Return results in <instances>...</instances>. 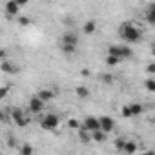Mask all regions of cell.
<instances>
[{
  "mask_svg": "<svg viewBox=\"0 0 155 155\" xmlns=\"http://www.w3.org/2000/svg\"><path fill=\"white\" fill-rule=\"evenodd\" d=\"M119 37L124 40L126 46H130V44H133L140 38V29L131 22H124V24L119 26Z\"/></svg>",
  "mask_w": 155,
  "mask_h": 155,
  "instance_id": "cell-1",
  "label": "cell"
},
{
  "mask_svg": "<svg viewBox=\"0 0 155 155\" xmlns=\"http://www.w3.org/2000/svg\"><path fill=\"white\" fill-rule=\"evenodd\" d=\"M77 48H79V35L75 31H66L60 37V49L66 55H71V53L77 51Z\"/></svg>",
  "mask_w": 155,
  "mask_h": 155,
  "instance_id": "cell-2",
  "label": "cell"
},
{
  "mask_svg": "<svg viewBox=\"0 0 155 155\" xmlns=\"http://www.w3.org/2000/svg\"><path fill=\"white\" fill-rule=\"evenodd\" d=\"M108 57H113V58H117L119 62H120V60H128V58L133 57V49H131L130 46H126V44L110 46V48H108Z\"/></svg>",
  "mask_w": 155,
  "mask_h": 155,
  "instance_id": "cell-3",
  "label": "cell"
},
{
  "mask_svg": "<svg viewBox=\"0 0 155 155\" xmlns=\"http://www.w3.org/2000/svg\"><path fill=\"white\" fill-rule=\"evenodd\" d=\"M38 117H40V128L46 131H53L60 124V117L55 113H46V115H38Z\"/></svg>",
  "mask_w": 155,
  "mask_h": 155,
  "instance_id": "cell-4",
  "label": "cell"
},
{
  "mask_svg": "<svg viewBox=\"0 0 155 155\" xmlns=\"http://www.w3.org/2000/svg\"><path fill=\"white\" fill-rule=\"evenodd\" d=\"M9 117H11V120L18 126V128H26L28 124H29V117L24 113V110H20V108H13L11 111H9Z\"/></svg>",
  "mask_w": 155,
  "mask_h": 155,
  "instance_id": "cell-5",
  "label": "cell"
},
{
  "mask_svg": "<svg viewBox=\"0 0 155 155\" xmlns=\"http://www.w3.org/2000/svg\"><path fill=\"white\" fill-rule=\"evenodd\" d=\"M81 128H82V130H86L88 133H95V131H101V122H99V119H97V117L88 115V117L82 120Z\"/></svg>",
  "mask_w": 155,
  "mask_h": 155,
  "instance_id": "cell-6",
  "label": "cell"
},
{
  "mask_svg": "<svg viewBox=\"0 0 155 155\" xmlns=\"http://www.w3.org/2000/svg\"><path fill=\"white\" fill-rule=\"evenodd\" d=\"M99 122H101V131L102 133H110V131H113L115 130V120L111 119V117H108V115H102V117H99Z\"/></svg>",
  "mask_w": 155,
  "mask_h": 155,
  "instance_id": "cell-7",
  "label": "cell"
},
{
  "mask_svg": "<svg viewBox=\"0 0 155 155\" xmlns=\"http://www.w3.org/2000/svg\"><path fill=\"white\" fill-rule=\"evenodd\" d=\"M44 102L35 95V97H31L29 99V111L33 113V115H42V111H44Z\"/></svg>",
  "mask_w": 155,
  "mask_h": 155,
  "instance_id": "cell-8",
  "label": "cell"
},
{
  "mask_svg": "<svg viewBox=\"0 0 155 155\" xmlns=\"http://www.w3.org/2000/svg\"><path fill=\"white\" fill-rule=\"evenodd\" d=\"M4 9H6V15L8 17H17L20 13V4L15 2V0H9V2H6Z\"/></svg>",
  "mask_w": 155,
  "mask_h": 155,
  "instance_id": "cell-9",
  "label": "cell"
},
{
  "mask_svg": "<svg viewBox=\"0 0 155 155\" xmlns=\"http://www.w3.org/2000/svg\"><path fill=\"white\" fill-rule=\"evenodd\" d=\"M37 97L46 104V102H49V101H53V99H55V91H53V90H49V88H42V90H38Z\"/></svg>",
  "mask_w": 155,
  "mask_h": 155,
  "instance_id": "cell-10",
  "label": "cell"
},
{
  "mask_svg": "<svg viewBox=\"0 0 155 155\" xmlns=\"http://www.w3.org/2000/svg\"><path fill=\"white\" fill-rule=\"evenodd\" d=\"M95 31H97V22L95 20H88L82 26V33H86V35H93Z\"/></svg>",
  "mask_w": 155,
  "mask_h": 155,
  "instance_id": "cell-11",
  "label": "cell"
},
{
  "mask_svg": "<svg viewBox=\"0 0 155 155\" xmlns=\"http://www.w3.org/2000/svg\"><path fill=\"white\" fill-rule=\"evenodd\" d=\"M130 111H131V119H133V117H139V115L144 111V108H142V104H139V102H131V104H130Z\"/></svg>",
  "mask_w": 155,
  "mask_h": 155,
  "instance_id": "cell-12",
  "label": "cell"
},
{
  "mask_svg": "<svg viewBox=\"0 0 155 155\" xmlns=\"http://www.w3.org/2000/svg\"><path fill=\"white\" fill-rule=\"evenodd\" d=\"M122 151H124V153H128V155H131V153H135V151H137V144H135L133 140H126V142H124V146H122Z\"/></svg>",
  "mask_w": 155,
  "mask_h": 155,
  "instance_id": "cell-13",
  "label": "cell"
},
{
  "mask_svg": "<svg viewBox=\"0 0 155 155\" xmlns=\"http://www.w3.org/2000/svg\"><path fill=\"white\" fill-rule=\"evenodd\" d=\"M2 69H4V71H9V73H17V71H18V68H17V66H15L9 58L2 62Z\"/></svg>",
  "mask_w": 155,
  "mask_h": 155,
  "instance_id": "cell-14",
  "label": "cell"
},
{
  "mask_svg": "<svg viewBox=\"0 0 155 155\" xmlns=\"http://www.w3.org/2000/svg\"><path fill=\"white\" fill-rule=\"evenodd\" d=\"M77 135H79V139H81L82 142H90V140H91V133H88V131L82 130V128L77 130Z\"/></svg>",
  "mask_w": 155,
  "mask_h": 155,
  "instance_id": "cell-15",
  "label": "cell"
},
{
  "mask_svg": "<svg viewBox=\"0 0 155 155\" xmlns=\"http://www.w3.org/2000/svg\"><path fill=\"white\" fill-rule=\"evenodd\" d=\"M75 93L79 95V97H82V99H86L88 95H90V90L86 88V86H77V90H75Z\"/></svg>",
  "mask_w": 155,
  "mask_h": 155,
  "instance_id": "cell-16",
  "label": "cell"
},
{
  "mask_svg": "<svg viewBox=\"0 0 155 155\" xmlns=\"http://www.w3.org/2000/svg\"><path fill=\"white\" fill-rule=\"evenodd\" d=\"M91 140H95V142H104V140H106V133L95 131V133H91Z\"/></svg>",
  "mask_w": 155,
  "mask_h": 155,
  "instance_id": "cell-17",
  "label": "cell"
},
{
  "mask_svg": "<svg viewBox=\"0 0 155 155\" xmlns=\"http://www.w3.org/2000/svg\"><path fill=\"white\" fill-rule=\"evenodd\" d=\"M20 155H33V146L31 144H22L20 146Z\"/></svg>",
  "mask_w": 155,
  "mask_h": 155,
  "instance_id": "cell-18",
  "label": "cell"
},
{
  "mask_svg": "<svg viewBox=\"0 0 155 155\" xmlns=\"http://www.w3.org/2000/svg\"><path fill=\"white\" fill-rule=\"evenodd\" d=\"M148 20H150V24L155 22V6H153V4H151L150 9H148Z\"/></svg>",
  "mask_w": 155,
  "mask_h": 155,
  "instance_id": "cell-19",
  "label": "cell"
},
{
  "mask_svg": "<svg viewBox=\"0 0 155 155\" xmlns=\"http://www.w3.org/2000/svg\"><path fill=\"white\" fill-rule=\"evenodd\" d=\"M8 95H9V88H8V86H2V88H0V101L6 99Z\"/></svg>",
  "mask_w": 155,
  "mask_h": 155,
  "instance_id": "cell-20",
  "label": "cell"
},
{
  "mask_svg": "<svg viewBox=\"0 0 155 155\" xmlns=\"http://www.w3.org/2000/svg\"><path fill=\"white\" fill-rule=\"evenodd\" d=\"M146 90H148V91H153V90H155V81H153V79H148V81H146Z\"/></svg>",
  "mask_w": 155,
  "mask_h": 155,
  "instance_id": "cell-21",
  "label": "cell"
},
{
  "mask_svg": "<svg viewBox=\"0 0 155 155\" xmlns=\"http://www.w3.org/2000/svg\"><path fill=\"white\" fill-rule=\"evenodd\" d=\"M122 117H126V119H131V111H130V106H124V108H122Z\"/></svg>",
  "mask_w": 155,
  "mask_h": 155,
  "instance_id": "cell-22",
  "label": "cell"
},
{
  "mask_svg": "<svg viewBox=\"0 0 155 155\" xmlns=\"http://www.w3.org/2000/svg\"><path fill=\"white\" fill-rule=\"evenodd\" d=\"M124 142H126V139H117V140H115V148L122 151V146H124Z\"/></svg>",
  "mask_w": 155,
  "mask_h": 155,
  "instance_id": "cell-23",
  "label": "cell"
},
{
  "mask_svg": "<svg viewBox=\"0 0 155 155\" xmlns=\"http://www.w3.org/2000/svg\"><path fill=\"white\" fill-rule=\"evenodd\" d=\"M106 62H108L110 66H115V64H119V60H117V58H113V57H106Z\"/></svg>",
  "mask_w": 155,
  "mask_h": 155,
  "instance_id": "cell-24",
  "label": "cell"
},
{
  "mask_svg": "<svg viewBox=\"0 0 155 155\" xmlns=\"http://www.w3.org/2000/svg\"><path fill=\"white\" fill-rule=\"evenodd\" d=\"M0 60H2V62H4V60H8V53H6L4 49H0Z\"/></svg>",
  "mask_w": 155,
  "mask_h": 155,
  "instance_id": "cell-25",
  "label": "cell"
},
{
  "mask_svg": "<svg viewBox=\"0 0 155 155\" xmlns=\"http://www.w3.org/2000/svg\"><path fill=\"white\" fill-rule=\"evenodd\" d=\"M102 81H104L106 84H111V82H113V77H111V75H106V77H104Z\"/></svg>",
  "mask_w": 155,
  "mask_h": 155,
  "instance_id": "cell-26",
  "label": "cell"
},
{
  "mask_svg": "<svg viewBox=\"0 0 155 155\" xmlns=\"http://www.w3.org/2000/svg\"><path fill=\"white\" fill-rule=\"evenodd\" d=\"M69 126H71V128H75V130H79V128H81V124L77 122V120H69Z\"/></svg>",
  "mask_w": 155,
  "mask_h": 155,
  "instance_id": "cell-27",
  "label": "cell"
},
{
  "mask_svg": "<svg viewBox=\"0 0 155 155\" xmlns=\"http://www.w3.org/2000/svg\"><path fill=\"white\" fill-rule=\"evenodd\" d=\"M4 119H6V115H4L2 111H0V122H4Z\"/></svg>",
  "mask_w": 155,
  "mask_h": 155,
  "instance_id": "cell-28",
  "label": "cell"
},
{
  "mask_svg": "<svg viewBox=\"0 0 155 155\" xmlns=\"http://www.w3.org/2000/svg\"><path fill=\"white\" fill-rule=\"evenodd\" d=\"M142 155H155V153H153V151H144Z\"/></svg>",
  "mask_w": 155,
  "mask_h": 155,
  "instance_id": "cell-29",
  "label": "cell"
}]
</instances>
